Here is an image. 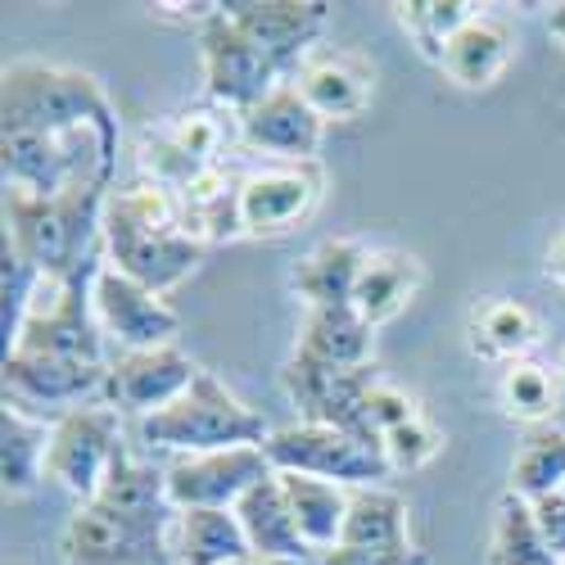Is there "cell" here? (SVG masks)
<instances>
[{
  "label": "cell",
  "mask_w": 565,
  "mask_h": 565,
  "mask_svg": "<svg viewBox=\"0 0 565 565\" xmlns=\"http://www.w3.org/2000/svg\"><path fill=\"white\" fill-rule=\"evenodd\" d=\"M118 140V109L90 73L45 60H14L0 73L6 191L68 195L82 185L114 191Z\"/></svg>",
  "instance_id": "1"
},
{
  "label": "cell",
  "mask_w": 565,
  "mask_h": 565,
  "mask_svg": "<svg viewBox=\"0 0 565 565\" xmlns=\"http://www.w3.org/2000/svg\"><path fill=\"white\" fill-rule=\"evenodd\" d=\"M177 507L168 502V476L159 466L118 452L105 489L82 502L64 525V565H177L168 534L177 530Z\"/></svg>",
  "instance_id": "2"
},
{
  "label": "cell",
  "mask_w": 565,
  "mask_h": 565,
  "mask_svg": "<svg viewBox=\"0 0 565 565\" xmlns=\"http://www.w3.org/2000/svg\"><path fill=\"white\" fill-rule=\"evenodd\" d=\"M204 249L181 217V200L168 185L136 181L109 191L105 204V263L154 295L177 290L204 263Z\"/></svg>",
  "instance_id": "3"
},
{
  "label": "cell",
  "mask_w": 565,
  "mask_h": 565,
  "mask_svg": "<svg viewBox=\"0 0 565 565\" xmlns=\"http://www.w3.org/2000/svg\"><path fill=\"white\" fill-rule=\"evenodd\" d=\"M105 185L68 195L6 191V241L45 280H68L105 263Z\"/></svg>",
  "instance_id": "4"
},
{
  "label": "cell",
  "mask_w": 565,
  "mask_h": 565,
  "mask_svg": "<svg viewBox=\"0 0 565 565\" xmlns=\"http://www.w3.org/2000/svg\"><path fill=\"white\" fill-rule=\"evenodd\" d=\"M271 439V426L235 398L213 371H200L195 385L185 390L172 407L140 420V444L172 452V457H200L222 448H263Z\"/></svg>",
  "instance_id": "5"
},
{
  "label": "cell",
  "mask_w": 565,
  "mask_h": 565,
  "mask_svg": "<svg viewBox=\"0 0 565 565\" xmlns=\"http://www.w3.org/2000/svg\"><path fill=\"white\" fill-rule=\"evenodd\" d=\"M100 267H86L68 280H45L41 276V286L28 303V317L19 326L10 353L105 362V331H100V317H96V299H90V286H96Z\"/></svg>",
  "instance_id": "6"
},
{
  "label": "cell",
  "mask_w": 565,
  "mask_h": 565,
  "mask_svg": "<svg viewBox=\"0 0 565 565\" xmlns=\"http://www.w3.org/2000/svg\"><path fill=\"white\" fill-rule=\"evenodd\" d=\"M263 452L276 470L331 480L340 489H375L394 476L381 444H366V439L331 430V426H308V420L286 426V430H271Z\"/></svg>",
  "instance_id": "7"
},
{
  "label": "cell",
  "mask_w": 565,
  "mask_h": 565,
  "mask_svg": "<svg viewBox=\"0 0 565 565\" xmlns=\"http://www.w3.org/2000/svg\"><path fill=\"white\" fill-rule=\"evenodd\" d=\"M200 64H204V90L209 100L231 109L241 118L245 109L263 105L276 86H286V68H280L258 41H249L241 28H235L222 6H213L200 19Z\"/></svg>",
  "instance_id": "8"
},
{
  "label": "cell",
  "mask_w": 565,
  "mask_h": 565,
  "mask_svg": "<svg viewBox=\"0 0 565 565\" xmlns=\"http://www.w3.org/2000/svg\"><path fill=\"white\" fill-rule=\"evenodd\" d=\"M381 381V371L371 366H326L308 358H290L280 366V390L299 407V420L308 426H331L344 435H358L366 444H381L366 420V394Z\"/></svg>",
  "instance_id": "9"
},
{
  "label": "cell",
  "mask_w": 565,
  "mask_h": 565,
  "mask_svg": "<svg viewBox=\"0 0 565 565\" xmlns=\"http://www.w3.org/2000/svg\"><path fill=\"white\" fill-rule=\"evenodd\" d=\"M122 452V420L114 407H73L51 426L45 480H55L77 502H90Z\"/></svg>",
  "instance_id": "10"
},
{
  "label": "cell",
  "mask_w": 565,
  "mask_h": 565,
  "mask_svg": "<svg viewBox=\"0 0 565 565\" xmlns=\"http://www.w3.org/2000/svg\"><path fill=\"white\" fill-rule=\"evenodd\" d=\"M6 407L36 416L45 426L73 407H82L90 394L105 390L109 362H68V358H41V353H6Z\"/></svg>",
  "instance_id": "11"
},
{
  "label": "cell",
  "mask_w": 565,
  "mask_h": 565,
  "mask_svg": "<svg viewBox=\"0 0 565 565\" xmlns=\"http://www.w3.org/2000/svg\"><path fill=\"white\" fill-rule=\"evenodd\" d=\"M168 476V502L177 511H235L254 484L276 476L263 448H222L200 457H172Z\"/></svg>",
  "instance_id": "12"
},
{
  "label": "cell",
  "mask_w": 565,
  "mask_h": 565,
  "mask_svg": "<svg viewBox=\"0 0 565 565\" xmlns=\"http://www.w3.org/2000/svg\"><path fill=\"white\" fill-rule=\"evenodd\" d=\"M200 366L185 358L177 344H163V349H136V353H122L109 362V375H105V407H114L118 416H154L163 407H172L185 390L195 385Z\"/></svg>",
  "instance_id": "13"
},
{
  "label": "cell",
  "mask_w": 565,
  "mask_h": 565,
  "mask_svg": "<svg viewBox=\"0 0 565 565\" xmlns=\"http://www.w3.org/2000/svg\"><path fill=\"white\" fill-rule=\"evenodd\" d=\"M321 185L317 163H271L241 177V231L254 241L295 231L321 204Z\"/></svg>",
  "instance_id": "14"
},
{
  "label": "cell",
  "mask_w": 565,
  "mask_h": 565,
  "mask_svg": "<svg viewBox=\"0 0 565 565\" xmlns=\"http://www.w3.org/2000/svg\"><path fill=\"white\" fill-rule=\"evenodd\" d=\"M222 14L249 41H258L286 73H299L317 55L312 45L326 32L331 6L321 0H226Z\"/></svg>",
  "instance_id": "15"
},
{
  "label": "cell",
  "mask_w": 565,
  "mask_h": 565,
  "mask_svg": "<svg viewBox=\"0 0 565 565\" xmlns=\"http://www.w3.org/2000/svg\"><path fill=\"white\" fill-rule=\"evenodd\" d=\"M235 136L254 154H271L280 163H317V150L326 140V118L299 96L295 82H286L263 105L235 118Z\"/></svg>",
  "instance_id": "16"
},
{
  "label": "cell",
  "mask_w": 565,
  "mask_h": 565,
  "mask_svg": "<svg viewBox=\"0 0 565 565\" xmlns=\"http://www.w3.org/2000/svg\"><path fill=\"white\" fill-rule=\"evenodd\" d=\"M90 299H96V317L105 340H118L122 353L136 349H163L177 340V312L163 303V295L136 286L131 276H122L118 267H100L96 286H90Z\"/></svg>",
  "instance_id": "17"
},
{
  "label": "cell",
  "mask_w": 565,
  "mask_h": 565,
  "mask_svg": "<svg viewBox=\"0 0 565 565\" xmlns=\"http://www.w3.org/2000/svg\"><path fill=\"white\" fill-rule=\"evenodd\" d=\"M295 86H299V96L326 122H349V118H362L366 114L375 73H371L366 60H358L349 51H321V55H312L295 73Z\"/></svg>",
  "instance_id": "18"
},
{
  "label": "cell",
  "mask_w": 565,
  "mask_h": 565,
  "mask_svg": "<svg viewBox=\"0 0 565 565\" xmlns=\"http://www.w3.org/2000/svg\"><path fill=\"white\" fill-rule=\"evenodd\" d=\"M235 515L245 525V539L254 547L258 561H299L312 552L295 525V511L286 502V489H280L276 476H267L263 484H254L241 502H235Z\"/></svg>",
  "instance_id": "19"
},
{
  "label": "cell",
  "mask_w": 565,
  "mask_h": 565,
  "mask_svg": "<svg viewBox=\"0 0 565 565\" xmlns=\"http://www.w3.org/2000/svg\"><path fill=\"white\" fill-rule=\"evenodd\" d=\"M371 349H375V326L353 303L308 308L299 326V344H295L299 358L326 362V366H371Z\"/></svg>",
  "instance_id": "20"
},
{
  "label": "cell",
  "mask_w": 565,
  "mask_h": 565,
  "mask_svg": "<svg viewBox=\"0 0 565 565\" xmlns=\"http://www.w3.org/2000/svg\"><path fill=\"white\" fill-rule=\"evenodd\" d=\"M366 249L349 235L321 241L299 267H295V295L308 299V308H344L358 295V280L366 267Z\"/></svg>",
  "instance_id": "21"
},
{
  "label": "cell",
  "mask_w": 565,
  "mask_h": 565,
  "mask_svg": "<svg viewBox=\"0 0 565 565\" xmlns=\"http://www.w3.org/2000/svg\"><path fill=\"white\" fill-rule=\"evenodd\" d=\"M507 64H511V32H507V23L493 19V14H476V19H470V23L444 45V60H439V68H444L457 86H466V90L493 86V82L507 73Z\"/></svg>",
  "instance_id": "22"
},
{
  "label": "cell",
  "mask_w": 565,
  "mask_h": 565,
  "mask_svg": "<svg viewBox=\"0 0 565 565\" xmlns=\"http://www.w3.org/2000/svg\"><path fill=\"white\" fill-rule=\"evenodd\" d=\"M177 200H181L185 231L200 245H222V241L245 235L241 231V177H231L226 168H209L185 191H177Z\"/></svg>",
  "instance_id": "23"
},
{
  "label": "cell",
  "mask_w": 565,
  "mask_h": 565,
  "mask_svg": "<svg viewBox=\"0 0 565 565\" xmlns=\"http://www.w3.org/2000/svg\"><path fill=\"white\" fill-rule=\"evenodd\" d=\"M286 502L295 511V525L303 534V543L312 552H331L344 539V521H349V489L331 484V480H312V476H290V470H276Z\"/></svg>",
  "instance_id": "24"
},
{
  "label": "cell",
  "mask_w": 565,
  "mask_h": 565,
  "mask_svg": "<svg viewBox=\"0 0 565 565\" xmlns=\"http://www.w3.org/2000/svg\"><path fill=\"white\" fill-rule=\"evenodd\" d=\"M172 552H177V565H241V561H254V547H249L245 525H241L235 511H181Z\"/></svg>",
  "instance_id": "25"
},
{
  "label": "cell",
  "mask_w": 565,
  "mask_h": 565,
  "mask_svg": "<svg viewBox=\"0 0 565 565\" xmlns=\"http://www.w3.org/2000/svg\"><path fill=\"white\" fill-rule=\"evenodd\" d=\"M539 344V317L521 299H484L470 312V349L489 362H521Z\"/></svg>",
  "instance_id": "26"
},
{
  "label": "cell",
  "mask_w": 565,
  "mask_h": 565,
  "mask_svg": "<svg viewBox=\"0 0 565 565\" xmlns=\"http://www.w3.org/2000/svg\"><path fill=\"white\" fill-rule=\"evenodd\" d=\"M45 452H51V426L36 416H23L14 407L0 412V484L6 498L36 493L45 476Z\"/></svg>",
  "instance_id": "27"
},
{
  "label": "cell",
  "mask_w": 565,
  "mask_h": 565,
  "mask_svg": "<svg viewBox=\"0 0 565 565\" xmlns=\"http://www.w3.org/2000/svg\"><path fill=\"white\" fill-rule=\"evenodd\" d=\"M416 290H420V263L412 254L385 249V254L366 258L362 280H358V295H353V308L371 326H385V321H394L412 303Z\"/></svg>",
  "instance_id": "28"
},
{
  "label": "cell",
  "mask_w": 565,
  "mask_h": 565,
  "mask_svg": "<svg viewBox=\"0 0 565 565\" xmlns=\"http://www.w3.org/2000/svg\"><path fill=\"white\" fill-rule=\"evenodd\" d=\"M407 502L385 484L349 489V521L340 547H407Z\"/></svg>",
  "instance_id": "29"
},
{
  "label": "cell",
  "mask_w": 565,
  "mask_h": 565,
  "mask_svg": "<svg viewBox=\"0 0 565 565\" xmlns=\"http://www.w3.org/2000/svg\"><path fill=\"white\" fill-rule=\"evenodd\" d=\"M498 403L511 420L539 430V426H552V412L561 403V381L556 371H547L543 362H507L502 375H498Z\"/></svg>",
  "instance_id": "30"
},
{
  "label": "cell",
  "mask_w": 565,
  "mask_h": 565,
  "mask_svg": "<svg viewBox=\"0 0 565 565\" xmlns=\"http://www.w3.org/2000/svg\"><path fill=\"white\" fill-rule=\"evenodd\" d=\"M484 561H489V565H561V561L552 556V547L543 543V534H539L534 507H530L525 498H515V493H507V498L498 502Z\"/></svg>",
  "instance_id": "31"
},
{
  "label": "cell",
  "mask_w": 565,
  "mask_h": 565,
  "mask_svg": "<svg viewBox=\"0 0 565 565\" xmlns=\"http://www.w3.org/2000/svg\"><path fill=\"white\" fill-rule=\"evenodd\" d=\"M511 493L525 502L565 493V430L561 426H539L525 435L521 452L511 461Z\"/></svg>",
  "instance_id": "32"
},
{
  "label": "cell",
  "mask_w": 565,
  "mask_h": 565,
  "mask_svg": "<svg viewBox=\"0 0 565 565\" xmlns=\"http://www.w3.org/2000/svg\"><path fill=\"white\" fill-rule=\"evenodd\" d=\"M390 10L403 23V32L412 36V45L430 64H439L444 45L480 14V6H470V0H412V6H390Z\"/></svg>",
  "instance_id": "33"
},
{
  "label": "cell",
  "mask_w": 565,
  "mask_h": 565,
  "mask_svg": "<svg viewBox=\"0 0 565 565\" xmlns=\"http://www.w3.org/2000/svg\"><path fill=\"white\" fill-rule=\"evenodd\" d=\"M163 136L172 140V146L191 159L195 168H222V146H226V122L217 118V114H209V109H185V114H177L168 127H163Z\"/></svg>",
  "instance_id": "34"
},
{
  "label": "cell",
  "mask_w": 565,
  "mask_h": 565,
  "mask_svg": "<svg viewBox=\"0 0 565 565\" xmlns=\"http://www.w3.org/2000/svg\"><path fill=\"white\" fill-rule=\"evenodd\" d=\"M0 331H6V353L14 349V335H19V326L28 317V303L41 286V276L10 249V241H0Z\"/></svg>",
  "instance_id": "35"
},
{
  "label": "cell",
  "mask_w": 565,
  "mask_h": 565,
  "mask_svg": "<svg viewBox=\"0 0 565 565\" xmlns=\"http://www.w3.org/2000/svg\"><path fill=\"white\" fill-rule=\"evenodd\" d=\"M381 448H385L390 470H420L444 452V435H439V426H430L426 416H412L407 426H398L381 439Z\"/></svg>",
  "instance_id": "36"
},
{
  "label": "cell",
  "mask_w": 565,
  "mask_h": 565,
  "mask_svg": "<svg viewBox=\"0 0 565 565\" xmlns=\"http://www.w3.org/2000/svg\"><path fill=\"white\" fill-rule=\"evenodd\" d=\"M412 416H420V412H416V403H412V394H403L398 385H385V381H375V390L366 394V420H371L375 439H385L390 430L407 426Z\"/></svg>",
  "instance_id": "37"
},
{
  "label": "cell",
  "mask_w": 565,
  "mask_h": 565,
  "mask_svg": "<svg viewBox=\"0 0 565 565\" xmlns=\"http://www.w3.org/2000/svg\"><path fill=\"white\" fill-rule=\"evenodd\" d=\"M317 565H430V552L420 547H331Z\"/></svg>",
  "instance_id": "38"
},
{
  "label": "cell",
  "mask_w": 565,
  "mask_h": 565,
  "mask_svg": "<svg viewBox=\"0 0 565 565\" xmlns=\"http://www.w3.org/2000/svg\"><path fill=\"white\" fill-rule=\"evenodd\" d=\"M530 507H534V521H539L543 543H547L552 556L565 565V493H547V498H539V502H530Z\"/></svg>",
  "instance_id": "39"
},
{
  "label": "cell",
  "mask_w": 565,
  "mask_h": 565,
  "mask_svg": "<svg viewBox=\"0 0 565 565\" xmlns=\"http://www.w3.org/2000/svg\"><path fill=\"white\" fill-rule=\"evenodd\" d=\"M547 271H552V280H556V286L565 290V231H561L556 241H552V254H547Z\"/></svg>",
  "instance_id": "40"
},
{
  "label": "cell",
  "mask_w": 565,
  "mask_h": 565,
  "mask_svg": "<svg viewBox=\"0 0 565 565\" xmlns=\"http://www.w3.org/2000/svg\"><path fill=\"white\" fill-rule=\"evenodd\" d=\"M547 32L565 45V0H561V6H552V14H547Z\"/></svg>",
  "instance_id": "41"
},
{
  "label": "cell",
  "mask_w": 565,
  "mask_h": 565,
  "mask_svg": "<svg viewBox=\"0 0 565 565\" xmlns=\"http://www.w3.org/2000/svg\"><path fill=\"white\" fill-rule=\"evenodd\" d=\"M241 565H299V561H258L254 556V561H241Z\"/></svg>",
  "instance_id": "42"
},
{
  "label": "cell",
  "mask_w": 565,
  "mask_h": 565,
  "mask_svg": "<svg viewBox=\"0 0 565 565\" xmlns=\"http://www.w3.org/2000/svg\"><path fill=\"white\" fill-rule=\"evenodd\" d=\"M561 371H565V349H561Z\"/></svg>",
  "instance_id": "43"
}]
</instances>
